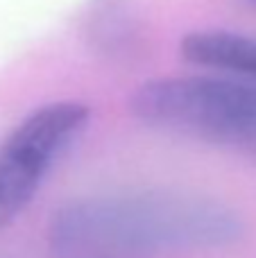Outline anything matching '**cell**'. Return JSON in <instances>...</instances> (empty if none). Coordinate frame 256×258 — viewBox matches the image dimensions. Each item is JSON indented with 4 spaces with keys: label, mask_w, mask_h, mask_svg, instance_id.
<instances>
[{
    "label": "cell",
    "mask_w": 256,
    "mask_h": 258,
    "mask_svg": "<svg viewBox=\"0 0 256 258\" xmlns=\"http://www.w3.org/2000/svg\"><path fill=\"white\" fill-rule=\"evenodd\" d=\"M252 3H256V0H252Z\"/></svg>",
    "instance_id": "6"
},
{
    "label": "cell",
    "mask_w": 256,
    "mask_h": 258,
    "mask_svg": "<svg viewBox=\"0 0 256 258\" xmlns=\"http://www.w3.org/2000/svg\"><path fill=\"white\" fill-rule=\"evenodd\" d=\"M89 32L95 45L111 57L132 52L139 41L134 18L127 14L122 0H95V9L89 18Z\"/></svg>",
    "instance_id": "5"
},
{
    "label": "cell",
    "mask_w": 256,
    "mask_h": 258,
    "mask_svg": "<svg viewBox=\"0 0 256 258\" xmlns=\"http://www.w3.org/2000/svg\"><path fill=\"white\" fill-rule=\"evenodd\" d=\"M91 120L75 100L50 102L27 113L0 143V229L30 206L48 172Z\"/></svg>",
    "instance_id": "3"
},
{
    "label": "cell",
    "mask_w": 256,
    "mask_h": 258,
    "mask_svg": "<svg viewBox=\"0 0 256 258\" xmlns=\"http://www.w3.org/2000/svg\"><path fill=\"white\" fill-rule=\"evenodd\" d=\"M148 127L256 154V86L202 75L150 80L130 98Z\"/></svg>",
    "instance_id": "2"
},
{
    "label": "cell",
    "mask_w": 256,
    "mask_h": 258,
    "mask_svg": "<svg viewBox=\"0 0 256 258\" xmlns=\"http://www.w3.org/2000/svg\"><path fill=\"white\" fill-rule=\"evenodd\" d=\"M181 54L204 68L256 77V36L227 30H198L181 39Z\"/></svg>",
    "instance_id": "4"
},
{
    "label": "cell",
    "mask_w": 256,
    "mask_h": 258,
    "mask_svg": "<svg viewBox=\"0 0 256 258\" xmlns=\"http://www.w3.org/2000/svg\"><path fill=\"white\" fill-rule=\"evenodd\" d=\"M243 222L218 200L177 190H113L63 202L48 222L52 258H163L222 249Z\"/></svg>",
    "instance_id": "1"
}]
</instances>
